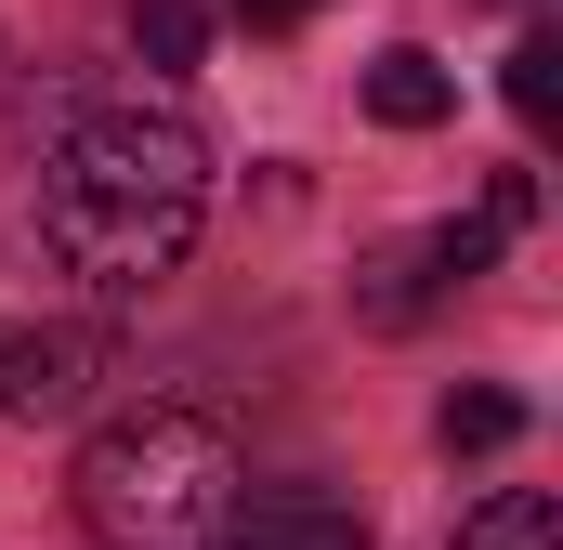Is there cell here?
I'll use <instances>...</instances> for the list:
<instances>
[{"instance_id":"6da1fadb","label":"cell","mask_w":563,"mask_h":550,"mask_svg":"<svg viewBox=\"0 0 563 550\" xmlns=\"http://www.w3.org/2000/svg\"><path fill=\"white\" fill-rule=\"evenodd\" d=\"M197 223H210V144H197V119H170V106L66 119L53 170H40V237H53L66 275L144 288V275H170L197 250Z\"/></svg>"},{"instance_id":"7a4b0ae2","label":"cell","mask_w":563,"mask_h":550,"mask_svg":"<svg viewBox=\"0 0 563 550\" xmlns=\"http://www.w3.org/2000/svg\"><path fill=\"white\" fill-rule=\"evenodd\" d=\"M236 498H250L236 432L184 394H144L79 446V525L106 550H210L236 525Z\"/></svg>"},{"instance_id":"3957f363","label":"cell","mask_w":563,"mask_h":550,"mask_svg":"<svg viewBox=\"0 0 563 550\" xmlns=\"http://www.w3.org/2000/svg\"><path fill=\"white\" fill-rule=\"evenodd\" d=\"M511 250V223L498 210H472V223H432V237H394L380 263H367V328H420L432 288H459V275H485Z\"/></svg>"},{"instance_id":"277c9868","label":"cell","mask_w":563,"mask_h":550,"mask_svg":"<svg viewBox=\"0 0 563 550\" xmlns=\"http://www.w3.org/2000/svg\"><path fill=\"white\" fill-rule=\"evenodd\" d=\"M92 367H106L92 328H13L0 341V419H66L92 394Z\"/></svg>"},{"instance_id":"5b68a950","label":"cell","mask_w":563,"mask_h":550,"mask_svg":"<svg viewBox=\"0 0 563 550\" xmlns=\"http://www.w3.org/2000/svg\"><path fill=\"white\" fill-rule=\"evenodd\" d=\"M445 106H459V79H445L432 53H380V66H367V119H380V132H432Z\"/></svg>"},{"instance_id":"8992f818","label":"cell","mask_w":563,"mask_h":550,"mask_svg":"<svg viewBox=\"0 0 563 550\" xmlns=\"http://www.w3.org/2000/svg\"><path fill=\"white\" fill-rule=\"evenodd\" d=\"M223 550H367L354 512H328V498H276V512H250Z\"/></svg>"},{"instance_id":"52a82bcc","label":"cell","mask_w":563,"mask_h":550,"mask_svg":"<svg viewBox=\"0 0 563 550\" xmlns=\"http://www.w3.org/2000/svg\"><path fill=\"white\" fill-rule=\"evenodd\" d=\"M459 550H563V512L538 498V485H498V498L459 525Z\"/></svg>"},{"instance_id":"ba28073f","label":"cell","mask_w":563,"mask_h":550,"mask_svg":"<svg viewBox=\"0 0 563 550\" xmlns=\"http://www.w3.org/2000/svg\"><path fill=\"white\" fill-rule=\"evenodd\" d=\"M132 53L157 79H184V66L210 53V13H197V0H132Z\"/></svg>"},{"instance_id":"9c48e42d","label":"cell","mask_w":563,"mask_h":550,"mask_svg":"<svg viewBox=\"0 0 563 550\" xmlns=\"http://www.w3.org/2000/svg\"><path fill=\"white\" fill-rule=\"evenodd\" d=\"M498 92H511L525 132H551V106H563V26H525V40H511V79H498Z\"/></svg>"},{"instance_id":"30bf717a","label":"cell","mask_w":563,"mask_h":550,"mask_svg":"<svg viewBox=\"0 0 563 550\" xmlns=\"http://www.w3.org/2000/svg\"><path fill=\"white\" fill-rule=\"evenodd\" d=\"M445 446H472V459H498V446H525V394H498V381H472V394H445Z\"/></svg>"},{"instance_id":"8fae6325","label":"cell","mask_w":563,"mask_h":550,"mask_svg":"<svg viewBox=\"0 0 563 550\" xmlns=\"http://www.w3.org/2000/svg\"><path fill=\"white\" fill-rule=\"evenodd\" d=\"M223 13H236V26H301L314 0H223Z\"/></svg>"}]
</instances>
